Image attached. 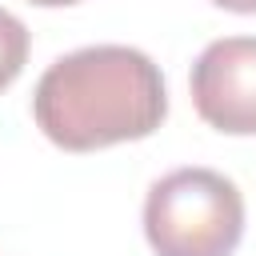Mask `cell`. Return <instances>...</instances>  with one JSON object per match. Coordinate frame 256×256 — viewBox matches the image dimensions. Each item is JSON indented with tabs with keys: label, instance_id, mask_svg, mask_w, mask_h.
Here are the masks:
<instances>
[{
	"label": "cell",
	"instance_id": "cell-3",
	"mask_svg": "<svg viewBox=\"0 0 256 256\" xmlns=\"http://www.w3.org/2000/svg\"><path fill=\"white\" fill-rule=\"evenodd\" d=\"M200 120L224 136H256V36L212 40L188 76Z\"/></svg>",
	"mask_w": 256,
	"mask_h": 256
},
{
	"label": "cell",
	"instance_id": "cell-6",
	"mask_svg": "<svg viewBox=\"0 0 256 256\" xmlns=\"http://www.w3.org/2000/svg\"><path fill=\"white\" fill-rule=\"evenodd\" d=\"M28 4H40V8H64V4H80V0H28Z\"/></svg>",
	"mask_w": 256,
	"mask_h": 256
},
{
	"label": "cell",
	"instance_id": "cell-5",
	"mask_svg": "<svg viewBox=\"0 0 256 256\" xmlns=\"http://www.w3.org/2000/svg\"><path fill=\"white\" fill-rule=\"evenodd\" d=\"M216 8H228V12H240V16H252L256 12V0H212Z\"/></svg>",
	"mask_w": 256,
	"mask_h": 256
},
{
	"label": "cell",
	"instance_id": "cell-2",
	"mask_svg": "<svg viewBox=\"0 0 256 256\" xmlns=\"http://www.w3.org/2000/svg\"><path fill=\"white\" fill-rule=\"evenodd\" d=\"M144 236L156 256H232L244 240V196L212 168H176L144 196Z\"/></svg>",
	"mask_w": 256,
	"mask_h": 256
},
{
	"label": "cell",
	"instance_id": "cell-1",
	"mask_svg": "<svg viewBox=\"0 0 256 256\" xmlns=\"http://www.w3.org/2000/svg\"><path fill=\"white\" fill-rule=\"evenodd\" d=\"M36 128L64 152L152 136L168 116L164 76L140 48L88 44L44 68L32 92Z\"/></svg>",
	"mask_w": 256,
	"mask_h": 256
},
{
	"label": "cell",
	"instance_id": "cell-4",
	"mask_svg": "<svg viewBox=\"0 0 256 256\" xmlns=\"http://www.w3.org/2000/svg\"><path fill=\"white\" fill-rule=\"evenodd\" d=\"M28 28L20 16H12L8 8H0V92L24 72L28 64Z\"/></svg>",
	"mask_w": 256,
	"mask_h": 256
}]
</instances>
